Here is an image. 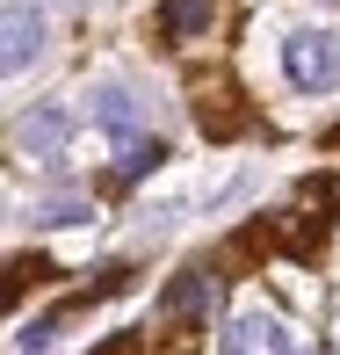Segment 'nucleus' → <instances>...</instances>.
<instances>
[{"label": "nucleus", "mask_w": 340, "mask_h": 355, "mask_svg": "<svg viewBox=\"0 0 340 355\" xmlns=\"http://www.w3.org/2000/svg\"><path fill=\"white\" fill-rule=\"evenodd\" d=\"M283 80L304 87V94L340 87V37H326V29H289L283 37Z\"/></svg>", "instance_id": "1"}, {"label": "nucleus", "mask_w": 340, "mask_h": 355, "mask_svg": "<svg viewBox=\"0 0 340 355\" xmlns=\"http://www.w3.org/2000/svg\"><path fill=\"white\" fill-rule=\"evenodd\" d=\"M66 138H73V116H66L58 102H44V109H29V116L15 123V159L44 167V159H58V153H66Z\"/></svg>", "instance_id": "2"}, {"label": "nucleus", "mask_w": 340, "mask_h": 355, "mask_svg": "<svg viewBox=\"0 0 340 355\" xmlns=\"http://www.w3.org/2000/svg\"><path fill=\"white\" fill-rule=\"evenodd\" d=\"M44 51V15L37 8H0V80L29 73Z\"/></svg>", "instance_id": "3"}, {"label": "nucleus", "mask_w": 340, "mask_h": 355, "mask_svg": "<svg viewBox=\"0 0 340 355\" xmlns=\"http://www.w3.org/2000/svg\"><path fill=\"white\" fill-rule=\"evenodd\" d=\"M268 312H239L232 327H224V355H268Z\"/></svg>", "instance_id": "4"}, {"label": "nucleus", "mask_w": 340, "mask_h": 355, "mask_svg": "<svg viewBox=\"0 0 340 355\" xmlns=\"http://www.w3.org/2000/svg\"><path fill=\"white\" fill-rule=\"evenodd\" d=\"M159 304H167L174 319H196L203 304H210V276H203V268H188V276L174 283V290H167V297H159Z\"/></svg>", "instance_id": "5"}, {"label": "nucleus", "mask_w": 340, "mask_h": 355, "mask_svg": "<svg viewBox=\"0 0 340 355\" xmlns=\"http://www.w3.org/2000/svg\"><path fill=\"white\" fill-rule=\"evenodd\" d=\"M94 116H102V131H116V138H131V131H138V109L123 102V94H109V87L94 94Z\"/></svg>", "instance_id": "6"}, {"label": "nucleus", "mask_w": 340, "mask_h": 355, "mask_svg": "<svg viewBox=\"0 0 340 355\" xmlns=\"http://www.w3.org/2000/svg\"><path fill=\"white\" fill-rule=\"evenodd\" d=\"M203 22H210V0H174V8H167L174 37H188V29H203Z\"/></svg>", "instance_id": "7"}, {"label": "nucleus", "mask_w": 340, "mask_h": 355, "mask_svg": "<svg viewBox=\"0 0 340 355\" xmlns=\"http://www.w3.org/2000/svg\"><path fill=\"white\" fill-rule=\"evenodd\" d=\"M80 218H87V203H80V196H58V203L44 196V203H37V225H80Z\"/></svg>", "instance_id": "8"}]
</instances>
